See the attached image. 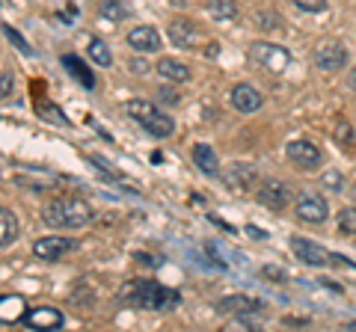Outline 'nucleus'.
<instances>
[{
    "label": "nucleus",
    "mask_w": 356,
    "mask_h": 332,
    "mask_svg": "<svg viewBox=\"0 0 356 332\" xmlns=\"http://www.w3.org/2000/svg\"><path fill=\"white\" fill-rule=\"evenodd\" d=\"M119 303L134 308H149V312H170V308L181 306V294L152 279H131L119 288Z\"/></svg>",
    "instance_id": "1"
},
{
    "label": "nucleus",
    "mask_w": 356,
    "mask_h": 332,
    "mask_svg": "<svg viewBox=\"0 0 356 332\" xmlns=\"http://www.w3.org/2000/svg\"><path fill=\"white\" fill-rule=\"evenodd\" d=\"M44 223L51 229H83L92 223V208H89L83 199H74V196H60L54 202L44 205Z\"/></svg>",
    "instance_id": "2"
},
{
    "label": "nucleus",
    "mask_w": 356,
    "mask_h": 332,
    "mask_svg": "<svg viewBox=\"0 0 356 332\" xmlns=\"http://www.w3.org/2000/svg\"><path fill=\"white\" fill-rule=\"evenodd\" d=\"M128 116L137 122L146 134H152L154 140H163V137H170L175 131V122L166 113H161V110L154 107L152 101H140V98H137V101H131L128 104Z\"/></svg>",
    "instance_id": "3"
},
{
    "label": "nucleus",
    "mask_w": 356,
    "mask_h": 332,
    "mask_svg": "<svg viewBox=\"0 0 356 332\" xmlns=\"http://www.w3.org/2000/svg\"><path fill=\"white\" fill-rule=\"evenodd\" d=\"M250 57H252V63H259L264 72H273V74L285 72L288 63H291V53L282 45H270V42H255L250 48Z\"/></svg>",
    "instance_id": "4"
},
{
    "label": "nucleus",
    "mask_w": 356,
    "mask_h": 332,
    "mask_svg": "<svg viewBox=\"0 0 356 332\" xmlns=\"http://www.w3.org/2000/svg\"><path fill=\"white\" fill-rule=\"evenodd\" d=\"M297 217L303 219V223H324V219L330 217V205H327V199L315 193V190H306V193H300L297 196Z\"/></svg>",
    "instance_id": "5"
},
{
    "label": "nucleus",
    "mask_w": 356,
    "mask_h": 332,
    "mask_svg": "<svg viewBox=\"0 0 356 332\" xmlns=\"http://www.w3.org/2000/svg\"><path fill=\"white\" fill-rule=\"evenodd\" d=\"M72 249H77V240L63 238V235H48V238H39L33 243V256L42 261H60L65 252H72Z\"/></svg>",
    "instance_id": "6"
},
{
    "label": "nucleus",
    "mask_w": 356,
    "mask_h": 332,
    "mask_svg": "<svg viewBox=\"0 0 356 332\" xmlns=\"http://www.w3.org/2000/svg\"><path fill=\"white\" fill-rule=\"evenodd\" d=\"M285 154L294 166H300V169H318L321 166V149L309 140H291L285 146Z\"/></svg>",
    "instance_id": "7"
},
{
    "label": "nucleus",
    "mask_w": 356,
    "mask_h": 332,
    "mask_svg": "<svg viewBox=\"0 0 356 332\" xmlns=\"http://www.w3.org/2000/svg\"><path fill=\"white\" fill-rule=\"evenodd\" d=\"M65 324V315L60 308H51V306H42V308H30L24 315V326L27 329H39V332H54V329H63Z\"/></svg>",
    "instance_id": "8"
},
{
    "label": "nucleus",
    "mask_w": 356,
    "mask_h": 332,
    "mask_svg": "<svg viewBox=\"0 0 356 332\" xmlns=\"http://www.w3.org/2000/svg\"><path fill=\"white\" fill-rule=\"evenodd\" d=\"M170 42L175 48H184V51H193L202 45V30H199L191 18H178L170 24Z\"/></svg>",
    "instance_id": "9"
},
{
    "label": "nucleus",
    "mask_w": 356,
    "mask_h": 332,
    "mask_svg": "<svg viewBox=\"0 0 356 332\" xmlns=\"http://www.w3.org/2000/svg\"><path fill=\"white\" fill-rule=\"evenodd\" d=\"M222 181H226L232 190H250V187L259 181V169H255L252 163L247 160H235V163H229L226 166V172H222Z\"/></svg>",
    "instance_id": "10"
},
{
    "label": "nucleus",
    "mask_w": 356,
    "mask_h": 332,
    "mask_svg": "<svg viewBox=\"0 0 356 332\" xmlns=\"http://www.w3.org/2000/svg\"><path fill=\"white\" fill-rule=\"evenodd\" d=\"M291 249H294V256L309 264V267H327V264H332V256L324 249V247H318V243H312L306 238H291Z\"/></svg>",
    "instance_id": "11"
},
{
    "label": "nucleus",
    "mask_w": 356,
    "mask_h": 332,
    "mask_svg": "<svg viewBox=\"0 0 356 332\" xmlns=\"http://www.w3.org/2000/svg\"><path fill=\"white\" fill-rule=\"evenodd\" d=\"M259 202L264 208H270V211H282L291 202V190L282 184V181H264L259 187Z\"/></svg>",
    "instance_id": "12"
},
{
    "label": "nucleus",
    "mask_w": 356,
    "mask_h": 332,
    "mask_svg": "<svg viewBox=\"0 0 356 332\" xmlns=\"http://www.w3.org/2000/svg\"><path fill=\"white\" fill-rule=\"evenodd\" d=\"M229 98H232V107H235L238 113H255V110H261V104H264L261 92L255 90L252 83H238Z\"/></svg>",
    "instance_id": "13"
},
{
    "label": "nucleus",
    "mask_w": 356,
    "mask_h": 332,
    "mask_svg": "<svg viewBox=\"0 0 356 332\" xmlns=\"http://www.w3.org/2000/svg\"><path fill=\"white\" fill-rule=\"evenodd\" d=\"M348 51L341 45H321L315 51V65L321 72H341L344 65H348Z\"/></svg>",
    "instance_id": "14"
},
{
    "label": "nucleus",
    "mask_w": 356,
    "mask_h": 332,
    "mask_svg": "<svg viewBox=\"0 0 356 332\" xmlns=\"http://www.w3.org/2000/svg\"><path fill=\"white\" fill-rule=\"evenodd\" d=\"M128 45L137 53H154L161 51V33L154 27H134L128 33Z\"/></svg>",
    "instance_id": "15"
},
{
    "label": "nucleus",
    "mask_w": 356,
    "mask_h": 332,
    "mask_svg": "<svg viewBox=\"0 0 356 332\" xmlns=\"http://www.w3.org/2000/svg\"><path fill=\"white\" fill-rule=\"evenodd\" d=\"M217 312L222 315H243V312H261V300L247 294H232V297H222L217 303Z\"/></svg>",
    "instance_id": "16"
},
{
    "label": "nucleus",
    "mask_w": 356,
    "mask_h": 332,
    "mask_svg": "<svg viewBox=\"0 0 356 332\" xmlns=\"http://www.w3.org/2000/svg\"><path fill=\"white\" fill-rule=\"evenodd\" d=\"M193 163H196V169L199 172H205V175H220V160H217V154L211 146H205V142H196L193 146Z\"/></svg>",
    "instance_id": "17"
},
{
    "label": "nucleus",
    "mask_w": 356,
    "mask_h": 332,
    "mask_svg": "<svg viewBox=\"0 0 356 332\" xmlns=\"http://www.w3.org/2000/svg\"><path fill=\"white\" fill-rule=\"evenodd\" d=\"M158 74L166 77V81H172V83H184V81H191V69H187L184 63H178L172 57H163L158 63Z\"/></svg>",
    "instance_id": "18"
},
{
    "label": "nucleus",
    "mask_w": 356,
    "mask_h": 332,
    "mask_svg": "<svg viewBox=\"0 0 356 332\" xmlns=\"http://www.w3.org/2000/svg\"><path fill=\"white\" fill-rule=\"evenodd\" d=\"M18 240V219L9 208H0V247L9 249Z\"/></svg>",
    "instance_id": "19"
},
{
    "label": "nucleus",
    "mask_w": 356,
    "mask_h": 332,
    "mask_svg": "<svg viewBox=\"0 0 356 332\" xmlns=\"http://www.w3.org/2000/svg\"><path fill=\"white\" fill-rule=\"evenodd\" d=\"M0 320H3V324L24 320V300H21V297H3V300H0Z\"/></svg>",
    "instance_id": "20"
},
{
    "label": "nucleus",
    "mask_w": 356,
    "mask_h": 332,
    "mask_svg": "<svg viewBox=\"0 0 356 332\" xmlns=\"http://www.w3.org/2000/svg\"><path fill=\"white\" fill-rule=\"evenodd\" d=\"M63 65H65V69H69V72L77 77V81H81V83L86 86V90H92V86H95V77H92V72H89L86 65L74 57V53H65V57H63Z\"/></svg>",
    "instance_id": "21"
},
{
    "label": "nucleus",
    "mask_w": 356,
    "mask_h": 332,
    "mask_svg": "<svg viewBox=\"0 0 356 332\" xmlns=\"http://www.w3.org/2000/svg\"><path fill=\"white\" fill-rule=\"evenodd\" d=\"M98 13H102V18H107V21H113L116 24V21H125L131 15V6L125 3V0H104Z\"/></svg>",
    "instance_id": "22"
},
{
    "label": "nucleus",
    "mask_w": 356,
    "mask_h": 332,
    "mask_svg": "<svg viewBox=\"0 0 356 332\" xmlns=\"http://www.w3.org/2000/svg\"><path fill=\"white\" fill-rule=\"evenodd\" d=\"M208 15L214 18V21H235V15H238V6L232 3V0H211Z\"/></svg>",
    "instance_id": "23"
},
{
    "label": "nucleus",
    "mask_w": 356,
    "mask_h": 332,
    "mask_svg": "<svg viewBox=\"0 0 356 332\" xmlns=\"http://www.w3.org/2000/svg\"><path fill=\"white\" fill-rule=\"evenodd\" d=\"M89 57H92V63L95 65H107L113 63V53H110V48H107V42H102V39H92L89 42Z\"/></svg>",
    "instance_id": "24"
},
{
    "label": "nucleus",
    "mask_w": 356,
    "mask_h": 332,
    "mask_svg": "<svg viewBox=\"0 0 356 332\" xmlns=\"http://www.w3.org/2000/svg\"><path fill=\"white\" fill-rule=\"evenodd\" d=\"M3 36L9 39V42H13V45H15V51L18 53H24V57H33V48L27 45V39L24 36H21V33L13 27V24H3Z\"/></svg>",
    "instance_id": "25"
},
{
    "label": "nucleus",
    "mask_w": 356,
    "mask_h": 332,
    "mask_svg": "<svg viewBox=\"0 0 356 332\" xmlns=\"http://www.w3.org/2000/svg\"><path fill=\"white\" fill-rule=\"evenodd\" d=\"M339 231H341V235H356V208H344V211H341Z\"/></svg>",
    "instance_id": "26"
},
{
    "label": "nucleus",
    "mask_w": 356,
    "mask_h": 332,
    "mask_svg": "<svg viewBox=\"0 0 356 332\" xmlns=\"http://www.w3.org/2000/svg\"><path fill=\"white\" fill-rule=\"evenodd\" d=\"M321 181H324V187H330V190H336V193L344 190V175L341 172H332L330 169V172H324V179H321Z\"/></svg>",
    "instance_id": "27"
},
{
    "label": "nucleus",
    "mask_w": 356,
    "mask_h": 332,
    "mask_svg": "<svg viewBox=\"0 0 356 332\" xmlns=\"http://www.w3.org/2000/svg\"><path fill=\"white\" fill-rule=\"evenodd\" d=\"M294 6L303 9V13H324L327 0H294Z\"/></svg>",
    "instance_id": "28"
},
{
    "label": "nucleus",
    "mask_w": 356,
    "mask_h": 332,
    "mask_svg": "<svg viewBox=\"0 0 356 332\" xmlns=\"http://www.w3.org/2000/svg\"><path fill=\"white\" fill-rule=\"evenodd\" d=\"M259 27H264V30H280L282 27V18L280 15H270V13H259Z\"/></svg>",
    "instance_id": "29"
},
{
    "label": "nucleus",
    "mask_w": 356,
    "mask_h": 332,
    "mask_svg": "<svg viewBox=\"0 0 356 332\" xmlns=\"http://www.w3.org/2000/svg\"><path fill=\"white\" fill-rule=\"evenodd\" d=\"M158 98H161L163 104H170V107H175L178 101H181V95H178L172 86H161V90H158Z\"/></svg>",
    "instance_id": "30"
},
{
    "label": "nucleus",
    "mask_w": 356,
    "mask_h": 332,
    "mask_svg": "<svg viewBox=\"0 0 356 332\" xmlns=\"http://www.w3.org/2000/svg\"><path fill=\"white\" fill-rule=\"evenodd\" d=\"M0 95L3 98L13 95V74H9V69H3V74H0Z\"/></svg>",
    "instance_id": "31"
},
{
    "label": "nucleus",
    "mask_w": 356,
    "mask_h": 332,
    "mask_svg": "<svg viewBox=\"0 0 356 332\" xmlns=\"http://www.w3.org/2000/svg\"><path fill=\"white\" fill-rule=\"evenodd\" d=\"M261 273L267 276V279H276V282H285V279H288L285 270H282V267H273V264H267V267H264Z\"/></svg>",
    "instance_id": "32"
},
{
    "label": "nucleus",
    "mask_w": 356,
    "mask_h": 332,
    "mask_svg": "<svg viewBox=\"0 0 356 332\" xmlns=\"http://www.w3.org/2000/svg\"><path fill=\"white\" fill-rule=\"evenodd\" d=\"M131 69L137 72V74H146V72H149V65L143 63V60H134V63H131Z\"/></svg>",
    "instance_id": "33"
},
{
    "label": "nucleus",
    "mask_w": 356,
    "mask_h": 332,
    "mask_svg": "<svg viewBox=\"0 0 356 332\" xmlns=\"http://www.w3.org/2000/svg\"><path fill=\"white\" fill-rule=\"evenodd\" d=\"M250 235H252V238H259V240H264V231H261V229H250Z\"/></svg>",
    "instance_id": "34"
},
{
    "label": "nucleus",
    "mask_w": 356,
    "mask_h": 332,
    "mask_svg": "<svg viewBox=\"0 0 356 332\" xmlns=\"http://www.w3.org/2000/svg\"><path fill=\"white\" fill-rule=\"evenodd\" d=\"M350 86L356 90V65H353V72H350Z\"/></svg>",
    "instance_id": "35"
},
{
    "label": "nucleus",
    "mask_w": 356,
    "mask_h": 332,
    "mask_svg": "<svg viewBox=\"0 0 356 332\" xmlns=\"http://www.w3.org/2000/svg\"><path fill=\"white\" fill-rule=\"evenodd\" d=\"M353 196H356V190H353Z\"/></svg>",
    "instance_id": "36"
}]
</instances>
